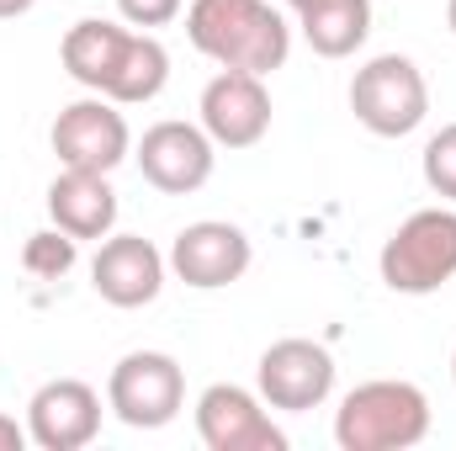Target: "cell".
<instances>
[{
    "label": "cell",
    "mask_w": 456,
    "mask_h": 451,
    "mask_svg": "<svg viewBox=\"0 0 456 451\" xmlns=\"http://www.w3.org/2000/svg\"><path fill=\"white\" fill-rule=\"evenodd\" d=\"M64 75L80 80L91 96H107L117 107H143L165 91L170 80V53L154 32L122 27L107 16H86L64 32L59 43Z\"/></svg>",
    "instance_id": "6da1fadb"
},
{
    "label": "cell",
    "mask_w": 456,
    "mask_h": 451,
    "mask_svg": "<svg viewBox=\"0 0 456 451\" xmlns=\"http://www.w3.org/2000/svg\"><path fill=\"white\" fill-rule=\"evenodd\" d=\"M186 37L218 70L276 75L292 53V27L271 0H191Z\"/></svg>",
    "instance_id": "7a4b0ae2"
},
{
    "label": "cell",
    "mask_w": 456,
    "mask_h": 451,
    "mask_svg": "<svg viewBox=\"0 0 456 451\" xmlns=\"http://www.w3.org/2000/svg\"><path fill=\"white\" fill-rule=\"evenodd\" d=\"M430 436V398L403 377H377L350 388L335 409L340 451H409Z\"/></svg>",
    "instance_id": "3957f363"
},
{
    "label": "cell",
    "mask_w": 456,
    "mask_h": 451,
    "mask_svg": "<svg viewBox=\"0 0 456 451\" xmlns=\"http://www.w3.org/2000/svg\"><path fill=\"white\" fill-rule=\"evenodd\" d=\"M377 271L393 292L403 298H425L441 292L456 276V213L452 208H419L387 234Z\"/></svg>",
    "instance_id": "277c9868"
},
{
    "label": "cell",
    "mask_w": 456,
    "mask_h": 451,
    "mask_svg": "<svg viewBox=\"0 0 456 451\" xmlns=\"http://www.w3.org/2000/svg\"><path fill=\"white\" fill-rule=\"evenodd\" d=\"M350 112L377 138H409L430 117V86L409 53H377L350 80Z\"/></svg>",
    "instance_id": "5b68a950"
},
{
    "label": "cell",
    "mask_w": 456,
    "mask_h": 451,
    "mask_svg": "<svg viewBox=\"0 0 456 451\" xmlns=\"http://www.w3.org/2000/svg\"><path fill=\"white\" fill-rule=\"evenodd\" d=\"M107 409L133 430H165L186 409V372L165 350H127L107 377Z\"/></svg>",
    "instance_id": "8992f818"
},
{
    "label": "cell",
    "mask_w": 456,
    "mask_h": 451,
    "mask_svg": "<svg viewBox=\"0 0 456 451\" xmlns=\"http://www.w3.org/2000/svg\"><path fill=\"white\" fill-rule=\"evenodd\" d=\"M133 160H138V170H143V181H149L154 192H165V197H191V192H202V186L213 181L218 144L208 138L202 122H175V117H165V122H154V127L138 138Z\"/></svg>",
    "instance_id": "52a82bcc"
},
{
    "label": "cell",
    "mask_w": 456,
    "mask_h": 451,
    "mask_svg": "<svg viewBox=\"0 0 456 451\" xmlns=\"http://www.w3.org/2000/svg\"><path fill=\"white\" fill-rule=\"evenodd\" d=\"M53 154L64 170H96V176H112L117 165L133 154V133H127V117L117 112V102L107 96H80L69 102L64 112L53 117Z\"/></svg>",
    "instance_id": "ba28073f"
},
{
    "label": "cell",
    "mask_w": 456,
    "mask_h": 451,
    "mask_svg": "<svg viewBox=\"0 0 456 451\" xmlns=\"http://www.w3.org/2000/svg\"><path fill=\"white\" fill-rule=\"evenodd\" d=\"M255 382H260L265 409L308 414V409H319V404L335 393V356H330L319 340H297V335L276 340V345L260 350Z\"/></svg>",
    "instance_id": "9c48e42d"
},
{
    "label": "cell",
    "mask_w": 456,
    "mask_h": 451,
    "mask_svg": "<svg viewBox=\"0 0 456 451\" xmlns=\"http://www.w3.org/2000/svg\"><path fill=\"white\" fill-rule=\"evenodd\" d=\"M197 436H202L208 451H287V430L265 414V398L239 388V382L202 388Z\"/></svg>",
    "instance_id": "30bf717a"
},
{
    "label": "cell",
    "mask_w": 456,
    "mask_h": 451,
    "mask_svg": "<svg viewBox=\"0 0 456 451\" xmlns=\"http://www.w3.org/2000/svg\"><path fill=\"white\" fill-rule=\"evenodd\" d=\"M170 271L197 287V292H218V287H233L249 260H255V244L239 224H224V218H202V224H186L170 244Z\"/></svg>",
    "instance_id": "8fae6325"
},
{
    "label": "cell",
    "mask_w": 456,
    "mask_h": 451,
    "mask_svg": "<svg viewBox=\"0 0 456 451\" xmlns=\"http://www.w3.org/2000/svg\"><path fill=\"white\" fill-rule=\"evenodd\" d=\"M202 127L218 149H255L271 133V91L265 75H244V70H218L202 86Z\"/></svg>",
    "instance_id": "7c38bea8"
},
{
    "label": "cell",
    "mask_w": 456,
    "mask_h": 451,
    "mask_svg": "<svg viewBox=\"0 0 456 451\" xmlns=\"http://www.w3.org/2000/svg\"><path fill=\"white\" fill-rule=\"evenodd\" d=\"M27 436L43 451H80L102 436V393L80 377H53L27 404Z\"/></svg>",
    "instance_id": "4fadbf2b"
},
{
    "label": "cell",
    "mask_w": 456,
    "mask_h": 451,
    "mask_svg": "<svg viewBox=\"0 0 456 451\" xmlns=\"http://www.w3.org/2000/svg\"><path fill=\"white\" fill-rule=\"evenodd\" d=\"M170 260L143 239V234H107L96 260H91V287L112 308H143L159 298Z\"/></svg>",
    "instance_id": "5bb4252c"
},
{
    "label": "cell",
    "mask_w": 456,
    "mask_h": 451,
    "mask_svg": "<svg viewBox=\"0 0 456 451\" xmlns=\"http://www.w3.org/2000/svg\"><path fill=\"white\" fill-rule=\"evenodd\" d=\"M48 218L69 239H107L117 228V192L96 170H59L48 186Z\"/></svg>",
    "instance_id": "9a60e30c"
},
{
    "label": "cell",
    "mask_w": 456,
    "mask_h": 451,
    "mask_svg": "<svg viewBox=\"0 0 456 451\" xmlns=\"http://www.w3.org/2000/svg\"><path fill=\"white\" fill-rule=\"evenodd\" d=\"M297 27L319 59H350L371 37V0H308Z\"/></svg>",
    "instance_id": "2e32d148"
},
{
    "label": "cell",
    "mask_w": 456,
    "mask_h": 451,
    "mask_svg": "<svg viewBox=\"0 0 456 451\" xmlns=\"http://www.w3.org/2000/svg\"><path fill=\"white\" fill-rule=\"evenodd\" d=\"M75 255H80V239H69L64 228H43L21 244V271L37 282H59L75 271Z\"/></svg>",
    "instance_id": "e0dca14e"
},
{
    "label": "cell",
    "mask_w": 456,
    "mask_h": 451,
    "mask_svg": "<svg viewBox=\"0 0 456 451\" xmlns=\"http://www.w3.org/2000/svg\"><path fill=\"white\" fill-rule=\"evenodd\" d=\"M425 186L441 197V202H456V122H446L430 144H425Z\"/></svg>",
    "instance_id": "ac0fdd59"
},
{
    "label": "cell",
    "mask_w": 456,
    "mask_h": 451,
    "mask_svg": "<svg viewBox=\"0 0 456 451\" xmlns=\"http://www.w3.org/2000/svg\"><path fill=\"white\" fill-rule=\"evenodd\" d=\"M117 11H122L127 27L149 32V27H170V21L186 11V0H117Z\"/></svg>",
    "instance_id": "d6986e66"
},
{
    "label": "cell",
    "mask_w": 456,
    "mask_h": 451,
    "mask_svg": "<svg viewBox=\"0 0 456 451\" xmlns=\"http://www.w3.org/2000/svg\"><path fill=\"white\" fill-rule=\"evenodd\" d=\"M27 441H32V436H27V425H16L11 414H0V451H21Z\"/></svg>",
    "instance_id": "ffe728a7"
},
{
    "label": "cell",
    "mask_w": 456,
    "mask_h": 451,
    "mask_svg": "<svg viewBox=\"0 0 456 451\" xmlns=\"http://www.w3.org/2000/svg\"><path fill=\"white\" fill-rule=\"evenodd\" d=\"M37 0H0V21H16V16H27Z\"/></svg>",
    "instance_id": "44dd1931"
},
{
    "label": "cell",
    "mask_w": 456,
    "mask_h": 451,
    "mask_svg": "<svg viewBox=\"0 0 456 451\" xmlns=\"http://www.w3.org/2000/svg\"><path fill=\"white\" fill-rule=\"evenodd\" d=\"M446 21H452V32H456V0H452V5H446Z\"/></svg>",
    "instance_id": "7402d4cb"
},
{
    "label": "cell",
    "mask_w": 456,
    "mask_h": 451,
    "mask_svg": "<svg viewBox=\"0 0 456 451\" xmlns=\"http://www.w3.org/2000/svg\"><path fill=\"white\" fill-rule=\"evenodd\" d=\"M287 5H292V11H303V5H308V0H287Z\"/></svg>",
    "instance_id": "603a6c76"
},
{
    "label": "cell",
    "mask_w": 456,
    "mask_h": 451,
    "mask_svg": "<svg viewBox=\"0 0 456 451\" xmlns=\"http://www.w3.org/2000/svg\"><path fill=\"white\" fill-rule=\"evenodd\" d=\"M452 377H456V350H452Z\"/></svg>",
    "instance_id": "cb8c5ba5"
}]
</instances>
